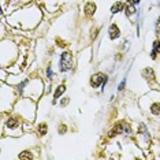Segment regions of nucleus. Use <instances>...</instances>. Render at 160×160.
I'll return each instance as SVG.
<instances>
[{
  "label": "nucleus",
  "mask_w": 160,
  "mask_h": 160,
  "mask_svg": "<svg viewBox=\"0 0 160 160\" xmlns=\"http://www.w3.org/2000/svg\"><path fill=\"white\" fill-rule=\"evenodd\" d=\"M73 67V56L70 52H63L60 59V70L62 71H68Z\"/></svg>",
  "instance_id": "f257e3e1"
},
{
  "label": "nucleus",
  "mask_w": 160,
  "mask_h": 160,
  "mask_svg": "<svg viewBox=\"0 0 160 160\" xmlns=\"http://www.w3.org/2000/svg\"><path fill=\"white\" fill-rule=\"evenodd\" d=\"M105 82H107V77L103 75V74H95V75L90 78V85H92L93 88L103 86V85H105Z\"/></svg>",
  "instance_id": "f03ea898"
},
{
  "label": "nucleus",
  "mask_w": 160,
  "mask_h": 160,
  "mask_svg": "<svg viewBox=\"0 0 160 160\" xmlns=\"http://www.w3.org/2000/svg\"><path fill=\"white\" fill-rule=\"evenodd\" d=\"M120 32H119V28H118L116 25H111V28H110V37H111V40H115L116 37H119Z\"/></svg>",
  "instance_id": "7ed1b4c3"
},
{
  "label": "nucleus",
  "mask_w": 160,
  "mask_h": 160,
  "mask_svg": "<svg viewBox=\"0 0 160 160\" xmlns=\"http://www.w3.org/2000/svg\"><path fill=\"white\" fill-rule=\"evenodd\" d=\"M95 11H96V4L95 3H86V6H85V14H86V17L93 15V14H95Z\"/></svg>",
  "instance_id": "20e7f679"
},
{
  "label": "nucleus",
  "mask_w": 160,
  "mask_h": 160,
  "mask_svg": "<svg viewBox=\"0 0 160 160\" xmlns=\"http://www.w3.org/2000/svg\"><path fill=\"white\" fill-rule=\"evenodd\" d=\"M18 125H19V122L17 118H10V119L7 120V127H8V129H15V127H18Z\"/></svg>",
  "instance_id": "39448f33"
},
{
  "label": "nucleus",
  "mask_w": 160,
  "mask_h": 160,
  "mask_svg": "<svg viewBox=\"0 0 160 160\" xmlns=\"http://www.w3.org/2000/svg\"><path fill=\"white\" fill-rule=\"evenodd\" d=\"M160 52V41H155L153 44V49H152V58L156 56V53Z\"/></svg>",
  "instance_id": "423d86ee"
},
{
  "label": "nucleus",
  "mask_w": 160,
  "mask_h": 160,
  "mask_svg": "<svg viewBox=\"0 0 160 160\" xmlns=\"http://www.w3.org/2000/svg\"><path fill=\"white\" fill-rule=\"evenodd\" d=\"M151 111H152V114L160 115V103H155V104H152Z\"/></svg>",
  "instance_id": "0eeeda50"
},
{
  "label": "nucleus",
  "mask_w": 160,
  "mask_h": 160,
  "mask_svg": "<svg viewBox=\"0 0 160 160\" xmlns=\"http://www.w3.org/2000/svg\"><path fill=\"white\" fill-rule=\"evenodd\" d=\"M144 77L148 78L149 81H152V80H153V71H152L151 68H145V70H144Z\"/></svg>",
  "instance_id": "6e6552de"
},
{
  "label": "nucleus",
  "mask_w": 160,
  "mask_h": 160,
  "mask_svg": "<svg viewBox=\"0 0 160 160\" xmlns=\"http://www.w3.org/2000/svg\"><path fill=\"white\" fill-rule=\"evenodd\" d=\"M125 10H126V15L127 17H130V15H133V14H134V12H135V8H134V6H133V4H127V6H126V8H125Z\"/></svg>",
  "instance_id": "1a4fd4ad"
},
{
  "label": "nucleus",
  "mask_w": 160,
  "mask_h": 160,
  "mask_svg": "<svg viewBox=\"0 0 160 160\" xmlns=\"http://www.w3.org/2000/svg\"><path fill=\"white\" fill-rule=\"evenodd\" d=\"M123 10V3H116V4H114V6H112V8H111V11L114 12H118V11H122Z\"/></svg>",
  "instance_id": "9d476101"
},
{
  "label": "nucleus",
  "mask_w": 160,
  "mask_h": 160,
  "mask_svg": "<svg viewBox=\"0 0 160 160\" xmlns=\"http://www.w3.org/2000/svg\"><path fill=\"white\" fill-rule=\"evenodd\" d=\"M65 90H66V86H65V85H62L60 88H59V89L55 92V95H53V98H59V97H60V95L65 92Z\"/></svg>",
  "instance_id": "9b49d317"
},
{
  "label": "nucleus",
  "mask_w": 160,
  "mask_h": 160,
  "mask_svg": "<svg viewBox=\"0 0 160 160\" xmlns=\"http://www.w3.org/2000/svg\"><path fill=\"white\" fill-rule=\"evenodd\" d=\"M38 131H40V134H45L47 133V125L45 123H43V125H40V127H38Z\"/></svg>",
  "instance_id": "f8f14e48"
},
{
  "label": "nucleus",
  "mask_w": 160,
  "mask_h": 160,
  "mask_svg": "<svg viewBox=\"0 0 160 160\" xmlns=\"http://www.w3.org/2000/svg\"><path fill=\"white\" fill-rule=\"evenodd\" d=\"M156 30H157V32H159V33H160V18H159V19H157V25H156Z\"/></svg>",
  "instance_id": "ddd939ff"
},
{
  "label": "nucleus",
  "mask_w": 160,
  "mask_h": 160,
  "mask_svg": "<svg viewBox=\"0 0 160 160\" xmlns=\"http://www.w3.org/2000/svg\"><path fill=\"white\" fill-rule=\"evenodd\" d=\"M59 131H60V133L66 131V126H63V125H62V126H60V130H59Z\"/></svg>",
  "instance_id": "4468645a"
},
{
  "label": "nucleus",
  "mask_w": 160,
  "mask_h": 160,
  "mask_svg": "<svg viewBox=\"0 0 160 160\" xmlns=\"http://www.w3.org/2000/svg\"><path fill=\"white\" fill-rule=\"evenodd\" d=\"M47 73H48V77H52V71H51L49 67H48V70H47Z\"/></svg>",
  "instance_id": "2eb2a0df"
},
{
  "label": "nucleus",
  "mask_w": 160,
  "mask_h": 160,
  "mask_svg": "<svg viewBox=\"0 0 160 160\" xmlns=\"http://www.w3.org/2000/svg\"><path fill=\"white\" fill-rule=\"evenodd\" d=\"M123 88H125V81H123V82H122V83H120V85H119V90H122Z\"/></svg>",
  "instance_id": "dca6fc26"
},
{
  "label": "nucleus",
  "mask_w": 160,
  "mask_h": 160,
  "mask_svg": "<svg viewBox=\"0 0 160 160\" xmlns=\"http://www.w3.org/2000/svg\"><path fill=\"white\" fill-rule=\"evenodd\" d=\"M133 2H134V3H140V0H133Z\"/></svg>",
  "instance_id": "f3484780"
}]
</instances>
